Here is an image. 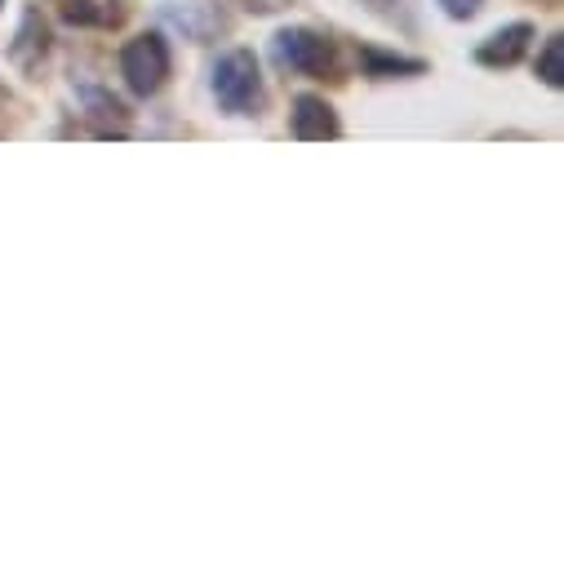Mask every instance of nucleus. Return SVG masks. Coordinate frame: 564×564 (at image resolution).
I'll list each match as a JSON object with an SVG mask.
<instances>
[{
    "mask_svg": "<svg viewBox=\"0 0 564 564\" xmlns=\"http://www.w3.org/2000/svg\"><path fill=\"white\" fill-rule=\"evenodd\" d=\"M209 89H214V102L223 116L258 120L267 111V85H262V67H258L253 50H227L214 63Z\"/></svg>",
    "mask_w": 564,
    "mask_h": 564,
    "instance_id": "1",
    "label": "nucleus"
},
{
    "mask_svg": "<svg viewBox=\"0 0 564 564\" xmlns=\"http://www.w3.org/2000/svg\"><path fill=\"white\" fill-rule=\"evenodd\" d=\"M271 58L285 72L307 76V80H347L338 41L316 28H280L271 36Z\"/></svg>",
    "mask_w": 564,
    "mask_h": 564,
    "instance_id": "2",
    "label": "nucleus"
},
{
    "mask_svg": "<svg viewBox=\"0 0 564 564\" xmlns=\"http://www.w3.org/2000/svg\"><path fill=\"white\" fill-rule=\"evenodd\" d=\"M170 72H174V50H170V41L161 32H143V36L124 41V50H120V76H124L129 94H138V98L161 94L165 80H170Z\"/></svg>",
    "mask_w": 564,
    "mask_h": 564,
    "instance_id": "3",
    "label": "nucleus"
},
{
    "mask_svg": "<svg viewBox=\"0 0 564 564\" xmlns=\"http://www.w3.org/2000/svg\"><path fill=\"white\" fill-rule=\"evenodd\" d=\"M50 54H54V32L45 23V14L36 6L23 10V23L14 32V45H10V63L28 76V80H41L45 67H50Z\"/></svg>",
    "mask_w": 564,
    "mask_h": 564,
    "instance_id": "4",
    "label": "nucleus"
},
{
    "mask_svg": "<svg viewBox=\"0 0 564 564\" xmlns=\"http://www.w3.org/2000/svg\"><path fill=\"white\" fill-rule=\"evenodd\" d=\"M290 129H294L299 143H334V138H343V120H338L334 102L321 98V94H299L294 98Z\"/></svg>",
    "mask_w": 564,
    "mask_h": 564,
    "instance_id": "5",
    "label": "nucleus"
},
{
    "mask_svg": "<svg viewBox=\"0 0 564 564\" xmlns=\"http://www.w3.org/2000/svg\"><path fill=\"white\" fill-rule=\"evenodd\" d=\"M529 45H533V28H529V23H507V28H498V32L476 50V63L502 72V67H516V63L529 54Z\"/></svg>",
    "mask_w": 564,
    "mask_h": 564,
    "instance_id": "6",
    "label": "nucleus"
},
{
    "mask_svg": "<svg viewBox=\"0 0 564 564\" xmlns=\"http://www.w3.org/2000/svg\"><path fill=\"white\" fill-rule=\"evenodd\" d=\"M80 98H85V116L94 120V133H98V138H124V133H129L133 111H129L120 98H111V94L98 89V85H85Z\"/></svg>",
    "mask_w": 564,
    "mask_h": 564,
    "instance_id": "7",
    "label": "nucleus"
},
{
    "mask_svg": "<svg viewBox=\"0 0 564 564\" xmlns=\"http://www.w3.org/2000/svg\"><path fill=\"white\" fill-rule=\"evenodd\" d=\"M360 72L369 80H413V76H427V63L395 54V50H378V45H360Z\"/></svg>",
    "mask_w": 564,
    "mask_h": 564,
    "instance_id": "8",
    "label": "nucleus"
},
{
    "mask_svg": "<svg viewBox=\"0 0 564 564\" xmlns=\"http://www.w3.org/2000/svg\"><path fill=\"white\" fill-rule=\"evenodd\" d=\"M129 19V0H63V23L111 32Z\"/></svg>",
    "mask_w": 564,
    "mask_h": 564,
    "instance_id": "9",
    "label": "nucleus"
},
{
    "mask_svg": "<svg viewBox=\"0 0 564 564\" xmlns=\"http://www.w3.org/2000/svg\"><path fill=\"white\" fill-rule=\"evenodd\" d=\"M533 76L546 85V89H564V36H546L538 63H533Z\"/></svg>",
    "mask_w": 564,
    "mask_h": 564,
    "instance_id": "10",
    "label": "nucleus"
},
{
    "mask_svg": "<svg viewBox=\"0 0 564 564\" xmlns=\"http://www.w3.org/2000/svg\"><path fill=\"white\" fill-rule=\"evenodd\" d=\"M28 124V102L0 80V138H14Z\"/></svg>",
    "mask_w": 564,
    "mask_h": 564,
    "instance_id": "11",
    "label": "nucleus"
},
{
    "mask_svg": "<svg viewBox=\"0 0 564 564\" xmlns=\"http://www.w3.org/2000/svg\"><path fill=\"white\" fill-rule=\"evenodd\" d=\"M441 10H445L454 23H467V19H476V14L485 10V0H441Z\"/></svg>",
    "mask_w": 564,
    "mask_h": 564,
    "instance_id": "12",
    "label": "nucleus"
},
{
    "mask_svg": "<svg viewBox=\"0 0 564 564\" xmlns=\"http://www.w3.org/2000/svg\"><path fill=\"white\" fill-rule=\"evenodd\" d=\"M236 6L249 14H280V10H290L294 0H236Z\"/></svg>",
    "mask_w": 564,
    "mask_h": 564,
    "instance_id": "13",
    "label": "nucleus"
},
{
    "mask_svg": "<svg viewBox=\"0 0 564 564\" xmlns=\"http://www.w3.org/2000/svg\"><path fill=\"white\" fill-rule=\"evenodd\" d=\"M365 6H369L373 14H382V19H391V6H395V0H365Z\"/></svg>",
    "mask_w": 564,
    "mask_h": 564,
    "instance_id": "14",
    "label": "nucleus"
},
{
    "mask_svg": "<svg viewBox=\"0 0 564 564\" xmlns=\"http://www.w3.org/2000/svg\"><path fill=\"white\" fill-rule=\"evenodd\" d=\"M529 6H538V10H560V0H529Z\"/></svg>",
    "mask_w": 564,
    "mask_h": 564,
    "instance_id": "15",
    "label": "nucleus"
},
{
    "mask_svg": "<svg viewBox=\"0 0 564 564\" xmlns=\"http://www.w3.org/2000/svg\"><path fill=\"white\" fill-rule=\"evenodd\" d=\"M0 10H6V0H0Z\"/></svg>",
    "mask_w": 564,
    "mask_h": 564,
    "instance_id": "16",
    "label": "nucleus"
}]
</instances>
